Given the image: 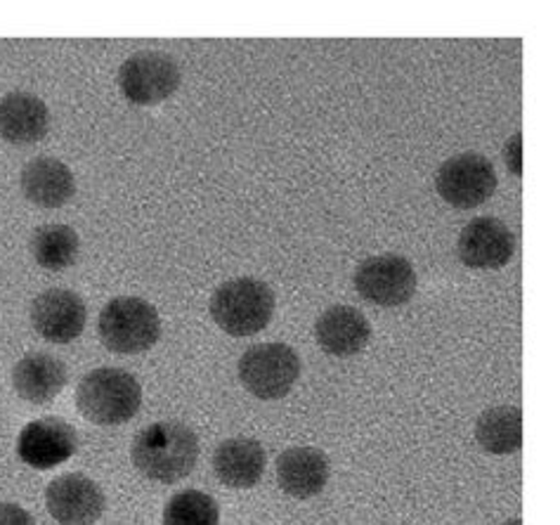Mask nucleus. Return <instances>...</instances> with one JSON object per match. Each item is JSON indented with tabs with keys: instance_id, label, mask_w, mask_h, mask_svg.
<instances>
[{
	"instance_id": "nucleus-1",
	"label": "nucleus",
	"mask_w": 560,
	"mask_h": 525,
	"mask_svg": "<svg viewBox=\"0 0 560 525\" xmlns=\"http://www.w3.org/2000/svg\"><path fill=\"white\" fill-rule=\"evenodd\" d=\"M136 469L156 483H178L199 462V438L180 421H156L144 427L130 445Z\"/></svg>"
},
{
	"instance_id": "nucleus-2",
	"label": "nucleus",
	"mask_w": 560,
	"mask_h": 525,
	"mask_svg": "<svg viewBox=\"0 0 560 525\" xmlns=\"http://www.w3.org/2000/svg\"><path fill=\"white\" fill-rule=\"evenodd\" d=\"M79 412L100 427H121L140 412L142 386L121 368L88 372L77 388Z\"/></svg>"
},
{
	"instance_id": "nucleus-3",
	"label": "nucleus",
	"mask_w": 560,
	"mask_h": 525,
	"mask_svg": "<svg viewBox=\"0 0 560 525\" xmlns=\"http://www.w3.org/2000/svg\"><path fill=\"white\" fill-rule=\"evenodd\" d=\"M213 323L230 337H254L270 325L275 315V291L258 277H234L211 296Z\"/></svg>"
},
{
	"instance_id": "nucleus-4",
	"label": "nucleus",
	"mask_w": 560,
	"mask_h": 525,
	"mask_svg": "<svg viewBox=\"0 0 560 525\" xmlns=\"http://www.w3.org/2000/svg\"><path fill=\"white\" fill-rule=\"evenodd\" d=\"M100 341L112 353L136 355L161 337V317L152 303L138 296H116L100 313Z\"/></svg>"
},
{
	"instance_id": "nucleus-5",
	"label": "nucleus",
	"mask_w": 560,
	"mask_h": 525,
	"mask_svg": "<svg viewBox=\"0 0 560 525\" xmlns=\"http://www.w3.org/2000/svg\"><path fill=\"white\" fill-rule=\"evenodd\" d=\"M301 370V355L287 343L250 346L237 364L242 386L258 400H282L289 396Z\"/></svg>"
},
{
	"instance_id": "nucleus-6",
	"label": "nucleus",
	"mask_w": 560,
	"mask_h": 525,
	"mask_svg": "<svg viewBox=\"0 0 560 525\" xmlns=\"http://www.w3.org/2000/svg\"><path fill=\"white\" fill-rule=\"evenodd\" d=\"M180 67L171 55L159 50H142L121 65L119 91L138 107H152L168 100L180 88Z\"/></svg>"
},
{
	"instance_id": "nucleus-7",
	"label": "nucleus",
	"mask_w": 560,
	"mask_h": 525,
	"mask_svg": "<svg viewBox=\"0 0 560 525\" xmlns=\"http://www.w3.org/2000/svg\"><path fill=\"white\" fill-rule=\"evenodd\" d=\"M358 294L381 308H397L417 294V270L400 254H381L364 258L352 275Z\"/></svg>"
},
{
	"instance_id": "nucleus-8",
	"label": "nucleus",
	"mask_w": 560,
	"mask_h": 525,
	"mask_svg": "<svg viewBox=\"0 0 560 525\" xmlns=\"http://www.w3.org/2000/svg\"><path fill=\"white\" fill-rule=\"evenodd\" d=\"M435 189L454 209H476L497 192V171L478 152L456 154L438 168Z\"/></svg>"
},
{
	"instance_id": "nucleus-9",
	"label": "nucleus",
	"mask_w": 560,
	"mask_h": 525,
	"mask_svg": "<svg viewBox=\"0 0 560 525\" xmlns=\"http://www.w3.org/2000/svg\"><path fill=\"white\" fill-rule=\"evenodd\" d=\"M77 450V429L60 417H43L28 421L18 438L20 459L38 471H48L69 462Z\"/></svg>"
},
{
	"instance_id": "nucleus-10",
	"label": "nucleus",
	"mask_w": 560,
	"mask_h": 525,
	"mask_svg": "<svg viewBox=\"0 0 560 525\" xmlns=\"http://www.w3.org/2000/svg\"><path fill=\"white\" fill-rule=\"evenodd\" d=\"M46 506L60 525H95L105 514V492L93 478L65 474L46 490Z\"/></svg>"
},
{
	"instance_id": "nucleus-11",
	"label": "nucleus",
	"mask_w": 560,
	"mask_h": 525,
	"mask_svg": "<svg viewBox=\"0 0 560 525\" xmlns=\"http://www.w3.org/2000/svg\"><path fill=\"white\" fill-rule=\"evenodd\" d=\"M456 254L474 270H501L515 254V235L499 218L480 215L462 230Z\"/></svg>"
},
{
	"instance_id": "nucleus-12",
	"label": "nucleus",
	"mask_w": 560,
	"mask_h": 525,
	"mask_svg": "<svg viewBox=\"0 0 560 525\" xmlns=\"http://www.w3.org/2000/svg\"><path fill=\"white\" fill-rule=\"evenodd\" d=\"M88 319V308L77 291L48 289L36 296L32 305V325L40 339L50 343L77 341Z\"/></svg>"
},
{
	"instance_id": "nucleus-13",
	"label": "nucleus",
	"mask_w": 560,
	"mask_h": 525,
	"mask_svg": "<svg viewBox=\"0 0 560 525\" xmlns=\"http://www.w3.org/2000/svg\"><path fill=\"white\" fill-rule=\"evenodd\" d=\"M331 476L329 457L311 445L287 447L277 457V483L293 500H311L327 488Z\"/></svg>"
},
{
	"instance_id": "nucleus-14",
	"label": "nucleus",
	"mask_w": 560,
	"mask_h": 525,
	"mask_svg": "<svg viewBox=\"0 0 560 525\" xmlns=\"http://www.w3.org/2000/svg\"><path fill=\"white\" fill-rule=\"evenodd\" d=\"M317 346L334 358H352L362 353L372 339V325L352 305H331L315 323Z\"/></svg>"
},
{
	"instance_id": "nucleus-15",
	"label": "nucleus",
	"mask_w": 560,
	"mask_h": 525,
	"mask_svg": "<svg viewBox=\"0 0 560 525\" xmlns=\"http://www.w3.org/2000/svg\"><path fill=\"white\" fill-rule=\"evenodd\" d=\"M69 382L67 364L50 353H26L12 368V386L18 396L32 405H48Z\"/></svg>"
},
{
	"instance_id": "nucleus-16",
	"label": "nucleus",
	"mask_w": 560,
	"mask_h": 525,
	"mask_svg": "<svg viewBox=\"0 0 560 525\" xmlns=\"http://www.w3.org/2000/svg\"><path fill=\"white\" fill-rule=\"evenodd\" d=\"M20 187L36 207L60 209L77 192V178L60 159L38 156L22 168Z\"/></svg>"
},
{
	"instance_id": "nucleus-17",
	"label": "nucleus",
	"mask_w": 560,
	"mask_h": 525,
	"mask_svg": "<svg viewBox=\"0 0 560 525\" xmlns=\"http://www.w3.org/2000/svg\"><path fill=\"white\" fill-rule=\"evenodd\" d=\"M50 112L40 97L12 91L0 97V140L10 144H34L46 138Z\"/></svg>"
},
{
	"instance_id": "nucleus-18",
	"label": "nucleus",
	"mask_w": 560,
	"mask_h": 525,
	"mask_svg": "<svg viewBox=\"0 0 560 525\" xmlns=\"http://www.w3.org/2000/svg\"><path fill=\"white\" fill-rule=\"evenodd\" d=\"M265 464H268V457L254 438H228L213 452V471L218 480L234 490L258 486Z\"/></svg>"
},
{
	"instance_id": "nucleus-19",
	"label": "nucleus",
	"mask_w": 560,
	"mask_h": 525,
	"mask_svg": "<svg viewBox=\"0 0 560 525\" xmlns=\"http://www.w3.org/2000/svg\"><path fill=\"white\" fill-rule=\"evenodd\" d=\"M476 441L490 455H513L523 445V412L499 405L485 410L476 421Z\"/></svg>"
},
{
	"instance_id": "nucleus-20",
	"label": "nucleus",
	"mask_w": 560,
	"mask_h": 525,
	"mask_svg": "<svg viewBox=\"0 0 560 525\" xmlns=\"http://www.w3.org/2000/svg\"><path fill=\"white\" fill-rule=\"evenodd\" d=\"M28 246H32V256L40 268L60 272L77 262L81 240L73 228L62 223H48L34 230L32 244Z\"/></svg>"
},
{
	"instance_id": "nucleus-21",
	"label": "nucleus",
	"mask_w": 560,
	"mask_h": 525,
	"mask_svg": "<svg viewBox=\"0 0 560 525\" xmlns=\"http://www.w3.org/2000/svg\"><path fill=\"white\" fill-rule=\"evenodd\" d=\"M164 525H220L218 502L201 490L173 494L164 509Z\"/></svg>"
},
{
	"instance_id": "nucleus-22",
	"label": "nucleus",
	"mask_w": 560,
	"mask_h": 525,
	"mask_svg": "<svg viewBox=\"0 0 560 525\" xmlns=\"http://www.w3.org/2000/svg\"><path fill=\"white\" fill-rule=\"evenodd\" d=\"M0 525H36L34 516L14 502H0Z\"/></svg>"
},
{
	"instance_id": "nucleus-23",
	"label": "nucleus",
	"mask_w": 560,
	"mask_h": 525,
	"mask_svg": "<svg viewBox=\"0 0 560 525\" xmlns=\"http://www.w3.org/2000/svg\"><path fill=\"white\" fill-rule=\"evenodd\" d=\"M504 162L509 166V171H513L515 175H523V136L515 133L504 148Z\"/></svg>"
},
{
	"instance_id": "nucleus-24",
	"label": "nucleus",
	"mask_w": 560,
	"mask_h": 525,
	"mask_svg": "<svg viewBox=\"0 0 560 525\" xmlns=\"http://www.w3.org/2000/svg\"><path fill=\"white\" fill-rule=\"evenodd\" d=\"M501 525H523V521L521 518H509V521H504Z\"/></svg>"
}]
</instances>
